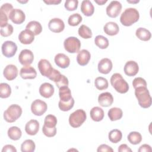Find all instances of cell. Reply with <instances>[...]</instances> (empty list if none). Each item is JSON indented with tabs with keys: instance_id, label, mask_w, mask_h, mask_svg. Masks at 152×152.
Masks as SVG:
<instances>
[{
	"instance_id": "cell-1",
	"label": "cell",
	"mask_w": 152,
	"mask_h": 152,
	"mask_svg": "<svg viewBox=\"0 0 152 152\" xmlns=\"http://www.w3.org/2000/svg\"><path fill=\"white\" fill-rule=\"evenodd\" d=\"M139 18L140 14L136 8H128L121 15L120 21L125 26H130L138 21Z\"/></svg>"
},
{
	"instance_id": "cell-2",
	"label": "cell",
	"mask_w": 152,
	"mask_h": 152,
	"mask_svg": "<svg viewBox=\"0 0 152 152\" xmlns=\"http://www.w3.org/2000/svg\"><path fill=\"white\" fill-rule=\"evenodd\" d=\"M135 95L141 107L148 108L151 106V97L147 87H139L135 88Z\"/></svg>"
},
{
	"instance_id": "cell-3",
	"label": "cell",
	"mask_w": 152,
	"mask_h": 152,
	"mask_svg": "<svg viewBox=\"0 0 152 152\" xmlns=\"http://www.w3.org/2000/svg\"><path fill=\"white\" fill-rule=\"evenodd\" d=\"M110 84L115 90L121 94L126 93L129 90L128 83L124 79L119 73L113 74L110 78Z\"/></svg>"
},
{
	"instance_id": "cell-4",
	"label": "cell",
	"mask_w": 152,
	"mask_h": 152,
	"mask_svg": "<svg viewBox=\"0 0 152 152\" xmlns=\"http://www.w3.org/2000/svg\"><path fill=\"white\" fill-rule=\"evenodd\" d=\"M22 114V109L18 104L10 105L4 112V118L7 122L12 123L17 121Z\"/></svg>"
},
{
	"instance_id": "cell-5",
	"label": "cell",
	"mask_w": 152,
	"mask_h": 152,
	"mask_svg": "<svg viewBox=\"0 0 152 152\" xmlns=\"http://www.w3.org/2000/svg\"><path fill=\"white\" fill-rule=\"evenodd\" d=\"M86 113L83 109H77L69 116V124L73 128L80 127L86 120Z\"/></svg>"
},
{
	"instance_id": "cell-6",
	"label": "cell",
	"mask_w": 152,
	"mask_h": 152,
	"mask_svg": "<svg viewBox=\"0 0 152 152\" xmlns=\"http://www.w3.org/2000/svg\"><path fill=\"white\" fill-rule=\"evenodd\" d=\"M64 46L68 52L75 53L79 52L81 48V42L78 38L71 36L64 40Z\"/></svg>"
},
{
	"instance_id": "cell-7",
	"label": "cell",
	"mask_w": 152,
	"mask_h": 152,
	"mask_svg": "<svg viewBox=\"0 0 152 152\" xmlns=\"http://www.w3.org/2000/svg\"><path fill=\"white\" fill-rule=\"evenodd\" d=\"M48 106L45 102L36 99L34 100L31 104V112L36 116H42L47 110Z\"/></svg>"
},
{
	"instance_id": "cell-8",
	"label": "cell",
	"mask_w": 152,
	"mask_h": 152,
	"mask_svg": "<svg viewBox=\"0 0 152 152\" xmlns=\"http://www.w3.org/2000/svg\"><path fill=\"white\" fill-rule=\"evenodd\" d=\"M1 50L5 57L11 58L15 55L17 50V46L14 42L7 40L2 43Z\"/></svg>"
},
{
	"instance_id": "cell-9",
	"label": "cell",
	"mask_w": 152,
	"mask_h": 152,
	"mask_svg": "<svg viewBox=\"0 0 152 152\" xmlns=\"http://www.w3.org/2000/svg\"><path fill=\"white\" fill-rule=\"evenodd\" d=\"M122 10V4L118 1H112L106 7V14L111 18L118 16Z\"/></svg>"
},
{
	"instance_id": "cell-10",
	"label": "cell",
	"mask_w": 152,
	"mask_h": 152,
	"mask_svg": "<svg viewBox=\"0 0 152 152\" xmlns=\"http://www.w3.org/2000/svg\"><path fill=\"white\" fill-rule=\"evenodd\" d=\"M37 66L40 74L48 78L50 76L53 69L50 62L46 59H40L38 62Z\"/></svg>"
},
{
	"instance_id": "cell-11",
	"label": "cell",
	"mask_w": 152,
	"mask_h": 152,
	"mask_svg": "<svg viewBox=\"0 0 152 152\" xmlns=\"http://www.w3.org/2000/svg\"><path fill=\"white\" fill-rule=\"evenodd\" d=\"M34 60L33 53L29 49L22 50L18 55L20 63L24 66L30 65Z\"/></svg>"
},
{
	"instance_id": "cell-12",
	"label": "cell",
	"mask_w": 152,
	"mask_h": 152,
	"mask_svg": "<svg viewBox=\"0 0 152 152\" xmlns=\"http://www.w3.org/2000/svg\"><path fill=\"white\" fill-rule=\"evenodd\" d=\"M8 17L14 24H20L25 21L26 15L21 10L15 8L11 11Z\"/></svg>"
},
{
	"instance_id": "cell-13",
	"label": "cell",
	"mask_w": 152,
	"mask_h": 152,
	"mask_svg": "<svg viewBox=\"0 0 152 152\" xmlns=\"http://www.w3.org/2000/svg\"><path fill=\"white\" fill-rule=\"evenodd\" d=\"M49 29L53 33H60L64 30L65 24L63 20L59 18H53L48 23Z\"/></svg>"
},
{
	"instance_id": "cell-14",
	"label": "cell",
	"mask_w": 152,
	"mask_h": 152,
	"mask_svg": "<svg viewBox=\"0 0 152 152\" xmlns=\"http://www.w3.org/2000/svg\"><path fill=\"white\" fill-rule=\"evenodd\" d=\"M98 71L103 74H109L112 69V61L107 58L102 59L98 64Z\"/></svg>"
},
{
	"instance_id": "cell-15",
	"label": "cell",
	"mask_w": 152,
	"mask_h": 152,
	"mask_svg": "<svg viewBox=\"0 0 152 152\" xmlns=\"http://www.w3.org/2000/svg\"><path fill=\"white\" fill-rule=\"evenodd\" d=\"M125 74L129 77L135 75L139 71L138 64L134 61H129L126 62L124 66Z\"/></svg>"
},
{
	"instance_id": "cell-16",
	"label": "cell",
	"mask_w": 152,
	"mask_h": 152,
	"mask_svg": "<svg viewBox=\"0 0 152 152\" xmlns=\"http://www.w3.org/2000/svg\"><path fill=\"white\" fill-rule=\"evenodd\" d=\"M18 40L22 44H31L34 40V35L32 31L28 29H26L20 33L18 35Z\"/></svg>"
},
{
	"instance_id": "cell-17",
	"label": "cell",
	"mask_w": 152,
	"mask_h": 152,
	"mask_svg": "<svg viewBox=\"0 0 152 152\" xmlns=\"http://www.w3.org/2000/svg\"><path fill=\"white\" fill-rule=\"evenodd\" d=\"M18 74V71L17 66L12 64L7 65L3 71L4 76L9 81L14 80L17 77Z\"/></svg>"
},
{
	"instance_id": "cell-18",
	"label": "cell",
	"mask_w": 152,
	"mask_h": 152,
	"mask_svg": "<svg viewBox=\"0 0 152 152\" xmlns=\"http://www.w3.org/2000/svg\"><path fill=\"white\" fill-rule=\"evenodd\" d=\"M20 75L23 79H34L37 76V72L36 69L30 66H24L21 68Z\"/></svg>"
},
{
	"instance_id": "cell-19",
	"label": "cell",
	"mask_w": 152,
	"mask_h": 152,
	"mask_svg": "<svg viewBox=\"0 0 152 152\" xmlns=\"http://www.w3.org/2000/svg\"><path fill=\"white\" fill-rule=\"evenodd\" d=\"M54 61L58 66L63 69L68 67L70 64V59L69 57L62 53L56 54L55 56Z\"/></svg>"
},
{
	"instance_id": "cell-20",
	"label": "cell",
	"mask_w": 152,
	"mask_h": 152,
	"mask_svg": "<svg viewBox=\"0 0 152 152\" xmlns=\"http://www.w3.org/2000/svg\"><path fill=\"white\" fill-rule=\"evenodd\" d=\"M53 86L49 83H44L39 87L40 94L45 98H50L54 93Z\"/></svg>"
},
{
	"instance_id": "cell-21",
	"label": "cell",
	"mask_w": 152,
	"mask_h": 152,
	"mask_svg": "<svg viewBox=\"0 0 152 152\" xmlns=\"http://www.w3.org/2000/svg\"><path fill=\"white\" fill-rule=\"evenodd\" d=\"M98 102L102 107H108L113 103V97L109 92L102 93L98 97Z\"/></svg>"
},
{
	"instance_id": "cell-22",
	"label": "cell",
	"mask_w": 152,
	"mask_h": 152,
	"mask_svg": "<svg viewBox=\"0 0 152 152\" xmlns=\"http://www.w3.org/2000/svg\"><path fill=\"white\" fill-rule=\"evenodd\" d=\"M91 58V54L88 50L82 49L78 52L77 56V62L81 66H84L88 64Z\"/></svg>"
},
{
	"instance_id": "cell-23",
	"label": "cell",
	"mask_w": 152,
	"mask_h": 152,
	"mask_svg": "<svg viewBox=\"0 0 152 152\" xmlns=\"http://www.w3.org/2000/svg\"><path fill=\"white\" fill-rule=\"evenodd\" d=\"M39 129V123L36 119H31L27 122L25 126L26 133L30 135H36Z\"/></svg>"
},
{
	"instance_id": "cell-24",
	"label": "cell",
	"mask_w": 152,
	"mask_h": 152,
	"mask_svg": "<svg viewBox=\"0 0 152 152\" xmlns=\"http://www.w3.org/2000/svg\"><path fill=\"white\" fill-rule=\"evenodd\" d=\"M103 30L106 34L109 36H115L119 33V27L116 23L109 21L105 24L103 27Z\"/></svg>"
},
{
	"instance_id": "cell-25",
	"label": "cell",
	"mask_w": 152,
	"mask_h": 152,
	"mask_svg": "<svg viewBox=\"0 0 152 152\" xmlns=\"http://www.w3.org/2000/svg\"><path fill=\"white\" fill-rule=\"evenodd\" d=\"M81 11L84 15L91 16L94 13V7L91 2L88 0H84L81 2Z\"/></svg>"
},
{
	"instance_id": "cell-26",
	"label": "cell",
	"mask_w": 152,
	"mask_h": 152,
	"mask_svg": "<svg viewBox=\"0 0 152 152\" xmlns=\"http://www.w3.org/2000/svg\"><path fill=\"white\" fill-rule=\"evenodd\" d=\"M90 115L91 119L95 122L101 121L104 115L103 110L98 106L93 107L90 112Z\"/></svg>"
},
{
	"instance_id": "cell-27",
	"label": "cell",
	"mask_w": 152,
	"mask_h": 152,
	"mask_svg": "<svg viewBox=\"0 0 152 152\" xmlns=\"http://www.w3.org/2000/svg\"><path fill=\"white\" fill-rule=\"evenodd\" d=\"M59 96L60 100L64 102H68L72 98L71 90L68 86L62 87L59 88Z\"/></svg>"
},
{
	"instance_id": "cell-28",
	"label": "cell",
	"mask_w": 152,
	"mask_h": 152,
	"mask_svg": "<svg viewBox=\"0 0 152 152\" xmlns=\"http://www.w3.org/2000/svg\"><path fill=\"white\" fill-rule=\"evenodd\" d=\"M107 115L110 121H115L121 119L123 115V112L121 108L113 107L109 110Z\"/></svg>"
},
{
	"instance_id": "cell-29",
	"label": "cell",
	"mask_w": 152,
	"mask_h": 152,
	"mask_svg": "<svg viewBox=\"0 0 152 152\" xmlns=\"http://www.w3.org/2000/svg\"><path fill=\"white\" fill-rule=\"evenodd\" d=\"M26 29L32 31L34 36L39 34L42 31V27L41 24L37 21H30L26 25Z\"/></svg>"
},
{
	"instance_id": "cell-30",
	"label": "cell",
	"mask_w": 152,
	"mask_h": 152,
	"mask_svg": "<svg viewBox=\"0 0 152 152\" xmlns=\"http://www.w3.org/2000/svg\"><path fill=\"white\" fill-rule=\"evenodd\" d=\"M136 36L141 40L148 41L151 39V34L150 31L147 28L140 27L137 29L135 31Z\"/></svg>"
},
{
	"instance_id": "cell-31",
	"label": "cell",
	"mask_w": 152,
	"mask_h": 152,
	"mask_svg": "<svg viewBox=\"0 0 152 152\" xmlns=\"http://www.w3.org/2000/svg\"><path fill=\"white\" fill-rule=\"evenodd\" d=\"M8 136L9 138L14 141H17L19 140L21 135L22 132L21 129L17 126H11L8 130Z\"/></svg>"
},
{
	"instance_id": "cell-32",
	"label": "cell",
	"mask_w": 152,
	"mask_h": 152,
	"mask_svg": "<svg viewBox=\"0 0 152 152\" xmlns=\"http://www.w3.org/2000/svg\"><path fill=\"white\" fill-rule=\"evenodd\" d=\"M108 138L109 141L111 142L118 143L122 140V132L118 129H112L109 132L108 134Z\"/></svg>"
},
{
	"instance_id": "cell-33",
	"label": "cell",
	"mask_w": 152,
	"mask_h": 152,
	"mask_svg": "<svg viewBox=\"0 0 152 152\" xmlns=\"http://www.w3.org/2000/svg\"><path fill=\"white\" fill-rule=\"evenodd\" d=\"M127 139L131 144L137 145L141 142L142 136L138 132L132 131L128 135Z\"/></svg>"
},
{
	"instance_id": "cell-34",
	"label": "cell",
	"mask_w": 152,
	"mask_h": 152,
	"mask_svg": "<svg viewBox=\"0 0 152 152\" xmlns=\"http://www.w3.org/2000/svg\"><path fill=\"white\" fill-rule=\"evenodd\" d=\"M35 148L36 145L31 140H26L21 145L22 152H33L35 150Z\"/></svg>"
},
{
	"instance_id": "cell-35",
	"label": "cell",
	"mask_w": 152,
	"mask_h": 152,
	"mask_svg": "<svg viewBox=\"0 0 152 152\" xmlns=\"http://www.w3.org/2000/svg\"><path fill=\"white\" fill-rule=\"evenodd\" d=\"M94 43L97 46L102 49H106L109 46L108 39L102 35L97 36L94 39Z\"/></svg>"
},
{
	"instance_id": "cell-36",
	"label": "cell",
	"mask_w": 152,
	"mask_h": 152,
	"mask_svg": "<svg viewBox=\"0 0 152 152\" xmlns=\"http://www.w3.org/2000/svg\"><path fill=\"white\" fill-rule=\"evenodd\" d=\"M78 34L83 39H90L92 37V31L91 29L87 26L81 25L78 30Z\"/></svg>"
},
{
	"instance_id": "cell-37",
	"label": "cell",
	"mask_w": 152,
	"mask_h": 152,
	"mask_svg": "<svg viewBox=\"0 0 152 152\" xmlns=\"http://www.w3.org/2000/svg\"><path fill=\"white\" fill-rule=\"evenodd\" d=\"M95 87L99 90H103L108 87V81L106 78L102 77H98L94 80Z\"/></svg>"
},
{
	"instance_id": "cell-38",
	"label": "cell",
	"mask_w": 152,
	"mask_h": 152,
	"mask_svg": "<svg viewBox=\"0 0 152 152\" xmlns=\"http://www.w3.org/2000/svg\"><path fill=\"white\" fill-rule=\"evenodd\" d=\"M11 93V87L5 83L0 84V97L1 98H7L10 97Z\"/></svg>"
},
{
	"instance_id": "cell-39",
	"label": "cell",
	"mask_w": 152,
	"mask_h": 152,
	"mask_svg": "<svg viewBox=\"0 0 152 152\" xmlns=\"http://www.w3.org/2000/svg\"><path fill=\"white\" fill-rule=\"evenodd\" d=\"M83 20L81 15L78 13H74L71 14L68 20V23L69 26H78Z\"/></svg>"
},
{
	"instance_id": "cell-40",
	"label": "cell",
	"mask_w": 152,
	"mask_h": 152,
	"mask_svg": "<svg viewBox=\"0 0 152 152\" xmlns=\"http://www.w3.org/2000/svg\"><path fill=\"white\" fill-rule=\"evenodd\" d=\"M57 124V119L53 115H48L46 116L44 121V125L49 128L56 127Z\"/></svg>"
},
{
	"instance_id": "cell-41",
	"label": "cell",
	"mask_w": 152,
	"mask_h": 152,
	"mask_svg": "<svg viewBox=\"0 0 152 152\" xmlns=\"http://www.w3.org/2000/svg\"><path fill=\"white\" fill-rule=\"evenodd\" d=\"M74 104V99L72 97L69 101L66 102H64L62 101H59L58 103V106L60 110L66 112L71 110Z\"/></svg>"
},
{
	"instance_id": "cell-42",
	"label": "cell",
	"mask_w": 152,
	"mask_h": 152,
	"mask_svg": "<svg viewBox=\"0 0 152 152\" xmlns=\"http://www.w3.org/2000/svg\"><path fill=\"white\" fill-rule=\"evenodd\" d=\"M13 27L11 24L7 23L5 26L1 27V35L3 37H8L13 33Z\"/></svg>"
},
{
	"instance_id": "cell-43",
	"label": "cell",
	"mask_w": 152,
	"mask_h": 152,
	"mask_svg": "<svg viewBox=\"0 0 152 152\" xmlns=\"http://www.w3.org/2000/svg\"><path fill=\"white\" fill-rule=\"evenodd\" d=\"M78 5V1L77 0H66L65 2V8L66 10L71 11L75 10Z\"/></svg>"
},
{
	"instance_id": "cell-44",
	"label": "cell",
	"mask_w": 152,
	"mask_h": 152,
	"mask_svg": "<svg viewBox=\"0 0 152 152\" xmlns=\"http://www.w3.org/2000/svg\"><path fill=\"white\" fill-rule=\"evenodd\" d=\"M42 131L45 135L48 137H54L56 134V128H49L43 125L42 128Z\"/></svg>"
},
{
	"instance_id": "cell-45",
	"label": "cell",
	"mask_w": 152,
	"mask_h": 152,
	"mask_svg": "<svg viewBox=\"0 0 152 152\" xmlns=\"http://www.w3.org/2000/svg\"><path fill=\"white\" fill-rule=\"evenodd\" d=\"M132 86L134 88L139 87H147L146 81L141 77H136L132 81Z\"/></svg>"
},
{
	"instance_id": "cell-46",
	"label": "cell",
	"mask_w": 152,
	"mask_h": 152,
	"mask_svg": "<svg viewBox=\"0 0 152 152\" xmlns=\"http://www.w3.org/2000/svg\"><path fill=\"white\" fill-rule=\"evenodd\" d=\"M13 10V7L11 4L5 3L3 4L0 8V12H3L4 14L9 16L10 13Z\"/></svg>"
},
{
	"instance_id": "cell-47",
	"label": "cell",
	"mask_w": 152,
	"mask_h": 152,
	"mask_svg": "<svg viewBox=\"0 0 152 152\" xmlns=\"http://www.w3.org/2000/svg\"><path fill=\"white\" fill-rule=\"evenodd\" d=\"M55 84H56V87L59 88L62 87L68 86L69 84V81H68V78L64 75L62 74L59 80L56 83H55Z\"/></svg>"
},
{
	"instance_id": "cell-48",
	"label": "cell",
	"mask_w": 152,
	"mask_h": 152,
	"mask_svg": "<svg viewBox=\"0 0 152 152\" xmlns=\"http://www.w3.org/2000/svg\"><path fill=\"white\" fill-rule=\"evenodd\" d=\"M61 75L62 74L60 73V72L58 70L53 68L51 74L48 77V78L50 79V80L53 81L55 83H56L59 80V78L61 77Z\"/></svg>"
},
{
	"instance_id": "cell-49",
	"label": "cell",
	"mask_w": 152,
	"mask_h": 152,
	"mask_svg": "<svg viewBox=\"0 0 152 152\" xmlns=\"http://www.w3.org/2000/svg\"><path fill=\"white\" fill-rule=\"evenodd\" d=\"M97 151L98 152L101 151H109V152H113V150L112 148H111L110 146L106 145V144H101L99 145L97 148Z\"/></svg>"
},
{
	"instance_id": "cell-50",
	"label": "cell",
	"mask_w": 152,
	"mask_h": 152,
	"mask_svg": "<svg viewBox=\"0 0 152 152\" xmlns=\"http://www.w3.org/2000/svg\"><path fill=\"white\" fill-rule=\"evenodd\" d=\"M138 151L139 152H151L152 151V149L150 145L144 144L140 147Z\"/></svg>"
},
{
	"instance_id": "cell-51",
	"label": "cell",
	"mask_w": 152,
	"mask_h": 152,
	"mask_svg": "<svg viewBox=\"0 0 152 152\" xmlns=\"http://www.w3.org/2000/svg\"><path fill=\"white\" fill-rule=\"evenodd\" d=\"M17 152V150L16 148H15L14 146H13L12 145H11V144H7V145H5L2 150V152Z\"/></svg>"
},
{
	"instance_id": "cell-52",
	"label": "cell",
	"mask_w": 152,
	"mask_h": 152,
	"mask_svg": "<svg viewBox=\"0 0 152 152\" xmlns=\"http://www.w3.org/2000/svg\"><path fill=\"white\" fill-rule=\"evenodd\" d=\"M118 151L119 152H132V150L125 144H122L119 145Z\"/></svg>"
},
{
	"instance_id": "cell-53",
	"label": "cell",
	"mask_w": 152,
	"mask_h": 152,
	"mask_svg": "<svg viewBox=\"0 0 152 152\" xmlns=\"http://www.w3.org/2000/svg\"><path fill=\"white\" fill-rule=\"evenodd\" d=\"M61 0H48V1H44V2L48 5H57L61 3Z\"/></svg>"
},
{
	"instance_id": "cell-54",
	"label": "cell",
	"mask_w": 152,
	"mask_h": 152,
	"mask_svg": "<svg viewBox=\"0 0 152 152\" xmlns=\"http://www.w3.org/2000/svg\"><path fill=\"white\" fill-rule=\"evenodd\" d=\"M94 1H95V2H96L98 5H103V4H104L105 3H106L107 2V0H94Z\"/></svg>"
},
{
	"instance_id": "cell-55",
	"label": "cell",
	"mask_w": 152,
	"mask_h": 152,
	"mask_svg": "<svg viewBox=\"0 0 152 152\" xmlns=\"http://www.w3.org/2000/svg\"><path fill=\"white\" fill-rule=\"evenodd\" d=\"M128 2H129V3H138V2H139V1L138 0H137V1H128V0H127L126 1Z\"/></svg>"
},
{
	"instance_id": "cell-56",
	"label": "cell",
	"mask_w": 152,
	"mask_h": 152,
	"mask_svg": "<svg viewBox=\"0 0 152 152\" xmlns=\"http://www.w3.org/2000/svg\"><path fill=\"white\" fill-rule=\"evenodd\" d=\"M18 2H20V3H26V2H28V1H19V0H18L17 1Z\"/></svg>"
}]
</instances>
